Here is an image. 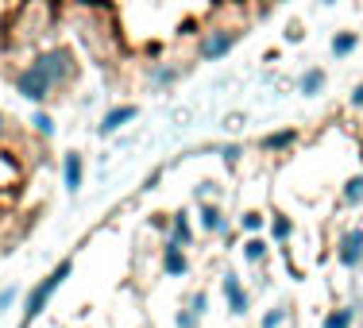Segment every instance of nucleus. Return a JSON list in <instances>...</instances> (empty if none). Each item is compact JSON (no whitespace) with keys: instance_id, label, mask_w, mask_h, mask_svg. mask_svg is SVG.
<instances>
[{"instance_id":"obj_1","label":"nucleus","mask_w":363,"mask_h":328,"mask_svg":"<svg viewBox=\"0 0 363 328\" xmlns=\"http://www.w3.org/2000/svg\"><path fill=\"white\" fill-rule=\"evenodd\" d=\"M70 274H74V255H66V259H58L55 266H50L47 274L35 282V286L28 290V298H23V309H20V328H31L39 321L43 313L50 309V301H55V293L70 282Z\"/></svg>"},{"instance_id":"obj_2","label":"nucleus","mask_w":363,"mask_h":328,"mask_svg":"<svg viewBox=\"0 0 363 328\" xmlns=\"http://www.w3.org/2000/svg\"><path fill=\"white\" fill-rule=\"evenodd\" d=\"M35 62L43 66V74L50 77V85H55V93L70 89L77 81V74H82V62H77V55L70 47H62V43H50V47H43L39 55H31Z\"/></svg>"},{"instance_id":"obj_3","label":"nucleus","mask_w":363,"mask_h":328,"mask_svg":"<svg viewBox=\"0 0 363 328\" xmlns=\"http://www.w3.org/2000/svg\"><path fill=\"white\" fill-rule=\"evenodd\" d=\"M12 89L20 93L23 101H31V105H50V101L58 97L55 93V85H50V77L43 74V66L35 62V58H28V62L20 66V70L12 74Z\"/></svg>"},{"instance_id":"obj_4","label":"nucleus","mask_w":363,"mask_h":328,"mask_svg":"<svg viewBox=\"0 0 363 328\" xmlns=\"http://www.w3.org/2000/svg\"><path fill=\"white\" fill-rule=\"evenodd\" d=\"M240 39H244L240 28H209V31H201V39H197V62H220V58H228L232 50L240 47Z\"/></svg>"},{"instance_id":"obj_5","label":"nucleus","mask_w":363,"mask_h":328,"mask_svg":"<svg viewBox=\"0 0 363 328\" xmlns=\"http://www.w3.org/2000/svg\"><path fill=\"white\" fill-rule=\"evenodd\" d=\"M336 263L344 271H359L363 266V224H352L336 236Z\"/></svg>"},{"instance_id":"obj_6","label":"nucleus","mask_w":363,"mask_h":328,"mask_svg":"<svg viewBox=\"0 0 363 328\" xmlns=\"http://www.w3.org/2000/svg\"><path fill=\"white\" fill-rule=\"evenodd\" d=\"M220 293H224V305H228L232 317H247V313H252V293L244 290V282H240L236 271H224Z\"/></svg>"},{"instance_id":"obj_7","label":"nucleus","mask_w":363,"mask_h":328,"mask_svg":"<svg viewBox=\"0 0 363 328\" xmlns=\"http://www.w3.org/2000/svg\"><path fill=\"white\" fill-rule=\"evenodd\" d=\"M132 120H140V105H132V101H124V105H112L105 116H101V124H97V135L101 140H112L116 132H124Z\"/></svg>"},{"instance_id":"obj_8","label":"nucleus","mask_w":363,"mask_h":328,"mask_svg":"<svg viewBox=\"0 0 363 328\" xmlns=\"http://www.w3.org/2000/svg\"><path fill=\"white\" fill-rule=\"evenodd\" d=\"M197 228L209 232V236H217V239H232V220H228V213H224L220 205H213V201H205L201 209H197Z\"/></svg>"},{"instance_id":"obj_9","label":"nucleus","mask_w":363,"mask_h":328,"mask_svg":"<svg viewBox=\"0 0 363 328\" xmlns=\"http://www.w3.org/2000/svg\"><path fill=\"white\" fill-rule=\"evenodd\" d=\"M58 174H62V189L70 197L82 193V186H85V154L82 151H66L62 154V162H58Z\"/></svg>"},{"instance_id":"obj_10","label":"nucleus","mask_w":363,"mask_h":328,"mask_svg":"<svg viewBox=\"0 0 363 328\" xmlns=\"http://www.w3.org/2000/svg\"><path fill=\"white\" fill-rule=\"evenodd\" d=\"M159 266H162V274H167V278H186V274H189V251H186V247H178V244H167V239H162V247H159Z\"/></svg>"},{"instance_id":"obj_11","label":"nucleus","mask_w":363,"mask_h":328,"mask_svg":"<svg viewBox=\"0 0 363 328\" xmlns=\"http://www.w3.org/2000/svg\"><path fill=\"white\" fill-rule=\"evenodd\" d=\"M167 244H178V247H194L197 244V228H194V217L189 213H170V228H167Z\"/></svg>"},{"instance_id":"obj_12","label":"nucleus","mask_w":363,"mask_h":328,"mask_svg":"<svg viewBox=\"0 0 363 328\" xmlns=\"http://www.w3.org/2000/svg\"><path fill=\"white\" fill-rule=\"evenodd\" d=\"M298 140H301L298 128H279V132H267L263 140H259V147H263L267 154H282V151H290V147H298Z\"/></svg>"},{"instance_id":"obj_13","label":"nucleus","mask_w":363,"mask_h":328,"mask_svg":"<svg viewBox=\"0 0 363 328\" xmlns=\"http://www.w3.org/2000/svg\"><path fill=\"white\" fill-rule=\"evenodd\" d=\"M240 255H244V263L263 266L267 255H271V239H267V236H244V239H240Z\"/></svg>"},{"instance_id":"obj_14","label":"nucleus","mask_w":363,"mask_h":328,"mask_svg":"<svg viewBox=\"0 0 363 328\" xmlns=\"http://www.w3.org/2000/svg\"><path fill=\"white\" fill-rule=\"evenodd\" d=\"M267 236H271L274 244H290V239L298 236V224H294V217H286V213H271V217H267Z\"/></svg>"},{"instance_id":"obj_15","label":"nucleus","mask_w":363,"mask_h":328,"mask_svg":"<svg viewBox=\"0 0 363 328\" xmlns=\"http://www.w3.org/2000/svg\"><path fill=\"white\" fill-rule=\"evenodd\" d=\"M325 85H328V74L321 70V66H306L301 77H298V93H301V97H321Z\"/></svg>"},{"instance_id":"obj_16","label":"nucleus","mask_w":363,"mask_h":328,"mask_svg":"<svg viewBox=\"0 0 363 328\" xmlns=\"http://www.w3.org/2000/svg\"><path fill=\"white\" fill-rule=\"evenodd\" d=\"M236 232H240V236H263V232H267V213L244 209L236 217Z\"/></svg>"},{"instance_id":"obj_17","label":"nucleus","mask_w":363,"mask_h":328,"mask_svg":"<svg viewBox=\"0 0 363 328\" xmlns=\"http://www.w3.org/2000/svg\"><path fill=\"white\" fill-rule=\"evenodd\" d=\"M359 43L363 39L356 35V31H336V35L328 39V50H333V58H352L359 50Z\"/></svg>"},{"instance_id":"obj_18","label":"nucleus","mask_w":363,"mask_h":328,"mask_svg":"<svg viewBox=\"0 0 363 328\" xmlns=\"http://www.w3.org/2000/svg\"><path fill=\"white\" fill-rule=\"evenodd\" d=\"M28 132H35L39 140H55L58 124H55V116H50L47 108H35V112L28 116Z\"/></svg>"},{"instance_id":"obj_19","label":"nucleus","mask_w":363,"mask_h":328,"mask_svg":"<svg viewBox=\"0 0 363 328\" xmlns=\"http://www.w3.org/2000/svg\"><path fill=\"white\" fill-rule=\"evenodd\" d=\"M321 328H356V305H336L321 317Z\"/></svg>"},{"instance_id":"obj_20","label":"nucleus","mask_w":363,"mask_h":328,"mask_svg":"<svg viewBox=\"0 0 363 328\" xmlns=\"http://www.w3.org/2000/svg\"><path fill=\"white\" fill-rule=\"evenodd\" d=\"M340 205H348V209H359V205H363V170H359V174H352L348 182L340 186Z\"/></svg>"},{"instance_id":"obj_21","label":"nucleus","mask_w":363,"mask_h":328,"mask_svg":"<svg viewBox=\"0 0 363 328\" xmlns=\"http://www.w3.org/2000/svg\"><path fill=\"white\" fill-rule=\"evenodd\" d=\"M178 77H182V70H178L174 62H159V66L151 70V89H170Z\"/></svg>"},{"instance_id":"obj_22","label":"nucleus","mask_w":363,"mask_h":328,"mask_svg":"<svg viewBox=\"0 0 363 328\" xmlns=\"http://www.w3.org/2000/svg\"><path fill=\"white\" fill-rule=\"evenodd\" d=\"M286 317H290L286 305H271L263 317H259V328H282V324H286Z\"/></svg>"},{"instance_id":"obj_23","label":"nucleus","mask_w":363,"mask_h":328,"mask_svg":"<svg viewBox=\"0 0 363 328\" xmlns=\"http://www.w3.org/2000/svg\"><path fill=\"white\" fill-rule=\"evenodd\" d=\"M174 324H178V328H201V317H197L189 305H182L178 313H174Z\"/></svg>"},{"instance_id":"obj_24","label":"nucleus","mask_w":363,"mask_h":328,"mask_svg":"<svg viewBox=\"0 0 363 328\" xmlns=\"http://www.w3.org/2000/svg\"><path fill=\"white\" fill-rule=\"evenodd\" d=\"M186 305L194 309L197 317H205V313H209V293H205V290H194V293H189V301H186Z\"/></svg>"},{"instance_id":"obj_25","label":"nucleus","mask_w":363,"mask_h":328,"mask_svg":"<svg viewBox=\"0 0 363 328\" xmlns=\"http://www.w3.org/2000/svg\"><path fill=\"white\" fill-rule=\"evenodd\" d=\"M217 154L224 162H240V154H244V147L240 143H224V147H217Z\"/></svg>"},{"instance_id":"obj_26","label":"nucleus","mask_w":363,"mask_h":328,"mask_svg":"<svg viewBox=\"0 0 363 328\" xmlns=\"http://www.w3.org/2000/svg\"><path fill=\"white\" fill-rule=\"evenodd\" d=\"M16 298H20V290H16V286H4V290H0V313H4V309H12Z\"/></svg>"},{"instance_id":"obj_27","label":"nucleus","mask_w":363,"mask_h":328,"mask_svg":"<svg viewBox=\"0 0 363 328\" xmlns=\"http://www.w3.org/2000/svg\"><path fill=\"white\" fill-rule=\"evenodd\" d=\"M151 224L162 232V236H167V228H170V213H151Z\"/></svg>"},{"instance_id":"obj_28","label":"nucleus","mask_w":363,"mask_h":328,"mask_svg":"<svg viewBox=\"0 0 363 328\" xmlns=\"http://www.w3.org/2000/svg\"><path fill=\"white\" fill-rule=\"evenodd\" d=\"M286 39H290V43H301V39H306V28H301V23L294 20L290 28H286Z\"/></svg>"},{"instance_id":"obj_29","label":"nucleus","mask_w":363,"mask_h":328,"mask_svg":"<svg viewBox=\"0 0 363 328\" xmlns=\"http://www.w3.org/2000/svg\"><path fill=\"white\" fill-rule=\"evenodd\" d=\"M348 105H352V108H363V81L356 85V89H352V97H348Z\"/></svg>"},{"instance_id":"obj_30","label":"nucleus","mask_w":363,"mask_h":328,"mask_svg":"<svg viewBox=\"0 0 363 328\" xmlns=\"http://www.w3.org/2000/svg\"><path fill=\"white\" fill-rule=\"evenodd\" d=\"M4 140H12V124H8V116L0 112V143H4Z\"/></svg>"},{"instance_id":"obj_31","label":"nucleus","mask_w":363,"mask_h":328,"mask_svg":"<svg viewBox=\"0 0 363 328\" xmlns=\"http://www.w3.org/2000/svg\"><path fill=\"white\" fill-rule=\"evenodd\" d=\"M159 182H162V170H155V174H147V178H143V189H155Z\"/></svg>"},{"instance_id":"obj_32","label":"nucleus","mask_w":363,"mask_h":328,"mask_svg":"<svg viewBox=\"0 0 363 328\" xmlns=\"http://www.w3.org/2000/svg\"><path fill=\"white\" fill-rule=\"evenodd\" d=\"M317 4H336V0H317Z\"/></svg>"},{"instance_id":"obj_33","label":"nucleus","mask_w":363,"mask_h":328,"mask_svg":"<svg viewBox=\"0 0 363 328\" xmlns=\"http://www.w3.org/2000/svg\"><path fill=\"white\" fill-rule=\"evenodd\" d=\"M274 4H286V0H274Z\"/></svg>"}]
</instances>
